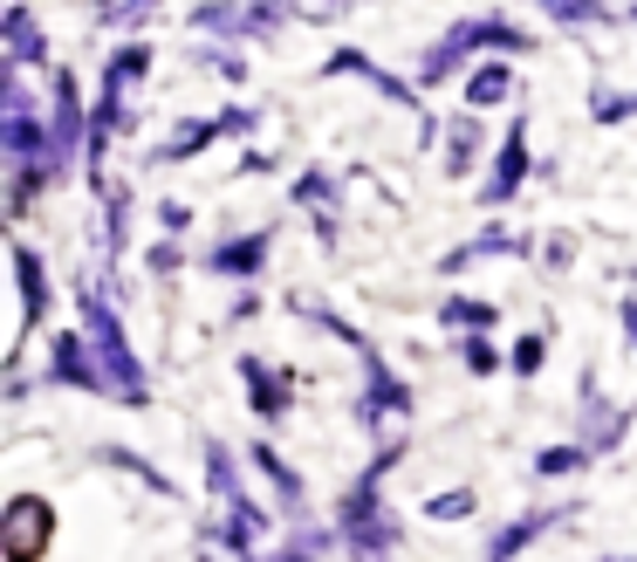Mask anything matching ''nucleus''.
<instances>
[{
	"label": "nucleus",
	"mask_w": 637,
	"mask_h": 562,
	"mask_svg": "<svg viewBox=\"0 0 637 562\" xmlns=\"http://www.w3.org/2000/svg\"><path fill=\"white\" fill-rule=\"evenodd\" d=\"M467 48H521V35L507 28V21H460V28H452V35L425 56V75H432V83H439V75H452Z\"/></svg>",
	"instance_id": "nucleus-1"
},
{
	"label": "nucleus",
	"mask_w": 637,
	"mask_h": 562,
	"mask_svg": "<svg viewBox=\"0 0 637 562\" xmlns=\"http://www.w3.org/2000/svg\"><path fill=\"white\" fill-rule=\"evenodd\" d=\"M624 323H630V329H637V302H630V309H624Z\"/></svg>",
	"instance_id": "nucleus-14"
},
{
	"label": "nucleus",
	"mask_w": 637,
	"mask_h": 562,
	"mask_svg": "<svg viewBox=\"0 0 637 562\" xmlns=\"http://www.w3.org/2000/svg\"><path fill=\"white\" fill-rule=\"evenodd\" d=\"M261 254H268V234H253V241L220 247V254H213V268H220V274H253V268H261Z\"/></svg>",
	"instance_id": "nucleus-5"
},
{
	"label": "nucleus",
	"mask_w": 637,
	"mask_h": 562,
	"mask_svg": "<svg viewBox=\"0 0 637 562\" xmlns=\"http://www.w3.org/2000/svg\"><path fill=\"white\" fill-rule=\"evenodd\" d=\"M548 14H563V21H603V0H548Z\"/></svg>",
	"instance_id": "nucleus-10"
},
{
	"label": "nucleus",
	"mask_w": 637,
	"mask_h": 562,
	"mask_svg": "<svg viewBox=\"0 0 637 562\" xmlns=\"http://www.w3.org/2000/svg\"><path fill=\"white\" fill-rule=\"evenodd\" d=\"M247 377H253V385H261V391H253V405H261V412H282V377H268V364H253V356H247Z\"/></svg>",
	"instance_id": "nucleus-8"
},
{
	"label": "nucleus",
	"mask_w": 637,
	"mask_h": 562,
	"mask_svg": "<svg viewBox=\"0 0 637 562\" xmlns=\"http://www.w3.org/2000/svg\"><path fill=\"white\" fill-rule=\"evenodd\" d=\"M48 371H56L62 385H75V391H96V385H104V371H90V356H83V337H56Z\"/></svg>",
	"instance_id": "nucleus-3"
},
{
	"label": "nucleus",
	"mask_w": 637,
	"mask_h": 562,
	"mask_svg": "<svg viewBox=\"0 0 637 562\" xmlns=\"http://www.w3.org/2000/svg\"><path fill=\"white\" fill-rule=\"evenodd\" d=\"M542 528H548V515H528V522H515L507 535H494V542H487V555H494V562H515V549H521V542H534Z\"/></svg>",
	"instance_id": "nucleus-6"
},
{
	"label": "nucleus",
	"mask_w": 637,
	"mask_h": 562,
	"mask_svg": "<svg viewBox=\"0 0 637 562\" xmlns=\"http://www.w3.org/2000/svg\"><path fill=\"white\" fill-rule=\"evenodd\" d=\"M144 8H151V0H104V14H110V21H138Z\"/></svg>",
	"instance_id": "nucleus-11"
},
{
	"label": "nucleus",
	"mask_w": 637,
	"mask_h": 562,
	"mask_svg": "<svg viewBox=\"0 0 637 562\" xmlns=\"http://www.w3.org/2000/svg\"><path fill=\"white\" fill-rule=\"evenodd\" d=\"M467 507H473L467 494H446V501H432V515H446V522H460V515H467Z\"/></svg>",
	"instance_id": "nucleus-12"
},
{
	"label": "nucleus",
	"mask_w": 637,
	"mask_h": 562,
	"mask_svg": "<svg viewBox=\"0 0 637 562\" xmlns=\"http://www.w3.org/2000/svg\"><path fill=\"white\" fill-rule=\"evenodd\" d=\"M0 528H8V555H14V562H35L42 542L56 535V507H48V501H14Z\"/></svg>",
	"instance_id": "nucleus-2"
},
{
	"label": "nucleus",
	"mask_w": 637,
	"mask_h": 562,
	"mask_svg": "<svg viewBox=\"0 0 637 562\" xmlns=\"http://www.w3.org/2000/svg\"><path fill=\"white\" fill-rule=\"evenodd\" d=\"M8 42H14V62H42V35H35V21L28 14H8Z\"/></svg>",
	"instance_id": "nucleus-7"
},
{
	"label": "nucleus",
	"mask_w": 637,
	"mask_h": 562,
	"mask_svg": "<svg viewBox=\"0 0 637 562\" xmlns=\"http://www.w3.org/2000/svg\"><path fill=\"white\" fill-rule=\"evenodd\" d=\"M534 364H542V337H528V343L515 350V371H534Z\"/></svg>",
	"instance_id": "nucleus-13"
},
{
	"label": "nucleus",
	"mask_w": 637,
	"mask_h": 562,
	"mask_svg": "<svg viewBox=\"0 0 637 562\" xmlns=\"http://www.w3.org/2000/svg\"><path fill=\"white\" fill-rule=\"evenodd\" d=\"M528 178V131L515 124V131H507V144H500V172L487 178V199H507Z\"/></svg>",
	"instance_id": "nucleus-4"
},
{
	"label": "nucleus",
	"mask_w": 637,
	"mask_h": 562,
	"mask_svg": "<svg viewBox=\"0 0 637 562\" xmlns=\"http://www.w3.org/2000/svg\"><path fill=\"white\" fill-rule=\"evenodd\" d=\"M507 83H515L507 69H480V75H473V104H494V96H507Z\"/></svg>",
	"instance_id": "nucleus-9"
}]
</instances>
